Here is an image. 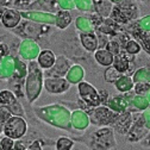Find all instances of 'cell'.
Listing matches in <instances>:
<instances>
[{
  "mask_svg": "<svg viewBox=\"0 0 150 150\" xmlns=\"http://www.w3.org/2000/svg\"><path fill=\"white\" fill-rule=\"evenodd\" d=\"M110 18L113 19L119 26L124 28L141 18V10L132 0H123L112 7Z\"/></svg>",
  "mask_w": 150,
  "mask_h": 150,
  "instance_id": "6da1fadb",
  "label": "cell"
},
{
  "mask_svg": "<svg viewBox=\"0 0 150 150\" xmlns=\"http://www.w3.org/2000/svg\"><path fill=\"white\" fill-rule=\"evenodd\" d=\"M11 32L18 37H22L24 40H32V41L38 43V42H42L44 38L50 36L51 28H50V25L37 24V23L24 19Z\"/></svg>",
  "mask_w": 150,
  "mask_h": 150,
  "instance_id": "7a4b0ae2",
  "label": "cell"
},
{
  "mask_svg": "<svg viewBox=\"0 0 150 150\" xmlns=\"http://www.w3.org/2000/svg\"><path fill=\"white\" fill-rule=\"evenodd\" d=\"M43 86V70L38 67L36 61H30L28 66V78H26V96L30 103L41 94Z\"/></svg>",
  "mask_w": 150,
  "mask_h": 150,
  "instance_id": "3957f363",
  "label": "cell"
},
{
  "mask_svg": "<svg viewBox=\"0 0 150 150\" xmlns=\"http://www.w3.org/2000/svg\"><path fill=\"white\" fill-rule=\"evenodd\" d=\"M78 93H79V99L83 101L85 104L89 105L91 107H99L101 106L100 104V98H99V91L91 85L89 82L81 81L78 83Z\"/></svg>",
  "mask_w": 150,
  "mask_h": 150,
  "instance_id": "277c9868",
  "label": "cell"
},
{
  "mask_svg": "<svg viewBox=\"0 0 150 150\" xmlns=\"http://www.w3.org/2000/svg\"><path fill=\"white\" fill-rule=\"evenodd\" d=\"M3 131L8 138H21L26 132V123L19 116H11L4 124Z\"/></svg>",
  "mask_w": 150,
  "mask_h": 150,
  "instance_id": "5b68a950",
  "label": "cell"
},
{
  "mask_svg": "<svg viewBox=\"0 0 150 150\" xmlns=\"http://www.w3.org/2000/svg\"><path fill=\"white\" fill-rule=\"evenodd\" d=\"M117 115V112L112 111L107 106H99L91 112L89 119L96 125H112Z\"/></svg>",
  "mask_w": 150,
  "mask_h": 150,
  "instance_id": "8992f818",
  "label": "cell"
},
{
  "mask_svg": "<svg viewBox=\"0 0 150 150\" xmlns=\"http://www.w3.org/2000/svg\"><path fill=\"white\" fill-rule=\"evenodd\" d=\"M71 62L70 60L67 57L66 55H59L56 56V61L54 63V66L47 70V78H63L67 75L68 70L71 67Z\"/></svg>",
  "mask_w": 150,
  "mask_h": 150,
  "instance_id": "52a82bcc",
  "label": "cell"
},
{
  "mask_svg": "<svg viewBox=\"0 0 150 150\" xmlns=\"http://www.w3.org/2000/svg\"><path fill=\"white\" fill-rule=\"evenodd\" d=\"M21 16L23 19L37 23V24H45V25H55V14L41 11H30L24 10L21 11Z\"/></svg>",
  "mask_w": 150,
  "mask_h": 150,
  "instance_id": "ba28073f",
  "label": "cell"
},
{
  "mask_svg": "<svg viewBox=\"0 0 150 150\" xmlns=\"http://www.w3.org/2000/svg\"><path fill=\"white\" fill-rule=\"evenodd\" d=\"M43 86L50 94H62L70 88V83L64 78H45Z\"/></svg>",
  "mask_w": 150,
  "mask_h": 150,
  "instance_id": "9c48e42d",
  "label": "cell"
},
{
  "mask_svg": "<svg viewBox=\"0 0 150 150\" xmlns=\"http://www.w3.org/2000/svg\"><path fill=\"white\" fill-rule=\"evenodd\" d=\"M23 21V18L21 16V11L19 10H16V8H6L3 13L1 17V24L4 28L8 29V30H13L16 29L18 25L21 24V22Z\"/></svg>",
  "mask_w": 150,
  "mask_h": 150,
  "instance_id": "30bf717a",
  "label": "cell"
},
{
  "mask_svg": "<svg viewBox=\"0 0 150 150\" xmlns=\"http://www.w3.org/2000/svg\"><path fill=\"white\" fill-rule=\"evenodd\" d=\"M134 124V117H132V113L129 111H125V112H122V113H118L115 122H113V125L115 126V130L119 134H126L130 131L131 126Z\"/></svg>",
  "mask_w": 150,
  "mask_h": 150,
  "instance_id": "8fae6325",
  "label": "cell"
},
{
  "mask_svg": "<svg viewBox=\"0 0 150 150\" xmlns=\"http://www.w3.org/2000/svg\"><path fill=\"white\" fill-rule=\"evenodd\" d=\"M40 51V44L32 40H23V42H21L19 44V54L24 59L33 61L35 59H37Z\"/></svg>",
  "mask_w": 150,
  "mask_h": 150,
  "instance_id": "7c38bea8",
  "label": "cell"
},
{
  "mask_svg": "<svg viewBox=\"0 0 150 150\" xmlns=\"http://www.w3.org/2000/svg\"><path fill=\"white\" fill-rule=\"evenodd\" d=\"M28 10L30 11H41V12H48V13H56L59 8L57 0H33L29 5Z\"/></svg>",
  "mask_w": 150,
  "mask_h": 150,
  "instance_id": "4fadbf2b",
  "label": "cell"
},
{
  "mask_svg": "<svg viewBox=\"0 0 150 150\" xmlns=\"http://www.w3.org/2000/svg\"><path fill=\"white\" fill-rule=\"evenodd\" d=\"M78 38L80 42L81 48L89 54H93L98 50V40L96 32H86V33H78Z\"/></svg>",
  "mask_w": 150,
  "mask_h": 150,
  "instance_id": "5bb4252c",
  "label": "cell"
},
{
  "mask_svg": "<svg viewBox=\"0 0 150 150\" xmlns=\"http://www.w3.org/2000/svg\"><path fill=\"white\" fill-rule=\"evenodd\" d=\"M55 61H56V54L48 48L42 49L36 59L37 64L42 70H49L54 66Z\"/></svg>",
  "mask_w": 150,
  "mask_h": 150,
  "instance_id": "9a60e30c",
  "label": "cell"
},
{
  "mask_svg": "<svg viewBox=\"0 0 150 150\" xmlns=\"http://www.w3.org/2000/svg\"><path fill=\"white\" fill-rule=\"evenodd\" d=\"M71 22H73V16L70 14L69 11L59 10L55 13V26L59 30L64 31V30L69 29Z\"/></svg>",
  "mask_w": 150,
  "mask_h": 150,
  "instance_id": "2e32d148",
  "label": "cell"
},
{
  "mask_svg": "<svg viewBox=\"0 0 150 150\" xmlns=\"http://www.w3.org/2000/svg\"><path fill=\"white\" fill-rule=\"evenodd\" d=\"M92 4H93V12L96 14L103 18L110 17L113 4H111L108 0H92Z\"/></svg>",
  "mask_w": 150,
  "mask_h": 150,
  "instance_id": "e0dca14e",
  "label": "cell"
},
{
  "mask_svg": "<svg viewBox=\"0 0 150 150\" xmlns=\"http://www.w3.org/2000/svg\"><path fill=\"white\" fill-rule=\"evenodd\" d=\"M93 57H94L96 62L101 66V67H111L113 63V57L115 56L111 52H108L106 49H98L96 52H93Z\"/></svg>",
  "mask_w": 150,
  "mask_h": 150,
  "instance_id": "ac0fdd59",
  "label": "cell"
},
{
  "mask_svg": "<svg viewBox=\"0 0 150 150\" xmlns=\"http://www.w3.org/2000/svg\"><path fill=\"white\" fill-rule=\"evenodd\" d=\"M85 75V69L80 66V64H74L70 67V69L67 73V81L71 85V83H79L81 82V79Z\"/></svg>",
  "mask_w": 150,
  "mask_h": 150,
  "instance_id": "d6986e66",
  "label": "cell"
},
{
  "mask_svg": "<svg viewBox=\"0 0 150 150\" xmlns=\"http://www.w3.org/2000/svg\"><path fill=\"white\" fill-rule=\"evenodd\" d=\"M75 29L79 31V33H86V32H94V26L88 17L80 16L75 19Z\"/></svg>",
  "mask_w": 150,
  "mask_h": 150,
  "instance_id": "ffe728a7",
  "label": "cell"
},
{
  "mask_svg": "<svg viewBox=\"0 0 150 150\" xmlns=\"http://www.w3.org/2000/svg\"><path fill=\"white\" fill-rule=\"evenodd\" d=\"M134 85H135V82H134L132 78L127 76V75H122V76L116 81V88L119 92H123V93L132 91Z\"/></svg>",
  "mask_w": 150,
  "mask_h": 150,
  "instance_id": "44dd1931",
  "label": "cell"
},
{
  "mask_svg": "<svg viewBox=\"0 0 150 150\" xmlns=\"http://www.w3.org/2000/svg\"><path fill=\"white\" fill-rule=\"evenodd\" d=\"M123 51H125L126 54L131 55V56H137L141 51H142V48L139 45V43L137 41H135L134 38H131L122 49Z\"/></svg>",
  "mask_w": 150,
  "mask_h": 150,
  "instance_id": "7402d4cb",
  "label": "cell"
},
{
  "mask_svg": "<svg viewBox=\"0 0 150 150\" xmlns=\"http://www.w3.org/2000/svg\"><path fill=\"white\" fill-rule=\"evenodd\" d=\"M122 76V74H119L113 67H107L104 71V79L108 83H116V81Z\"/></svg>",
  "mask_w": 150,
  "mask_h": 150,
  "instance_id": "603a6c76",
  "label": "cell"
},
{
  "mask_svg": "<svg viewBox=\"0 0 150 150\" xmlns=\"http://www.w3.org/2000/svg\"><path fill=\"white\" fill-rule=\"evenodd\" d=\"M75 8H78L82 12H88L89 14L94 13L93 12V4L92 0H74Z\"/></svg>",
  "mask_w": 150,
  "mask_h": 150,
  "instance_id": "cb8c5ba5",
  "label": "cell"
},
{
  "mask_svg": "<svg viewBox=\"0 0 150 150\" xmlns=\"http://www.w3.org/2000/svg\"><path fill=\"white\" fill-rule=\"evenodd\" d=\"M134 93L135 96L144 97L150 92V83L149 82H136L134 85Z\"/></svg>",
  "mask_w": 150,
  "mask_h": 150,
  "instance_id": "d4e9b609",
  "label": "cell"
},
{
  "mask_svg": "<svg viewBox=\"0 0 150 150\" xmlns=\"http://www.w3.org/2000/svg\"><path fill=\"white\" fill-rule=\"evenodd\" d=\"M135 23L139 30H142L144 32H150V14L141 17L139 19L135 21Z\"/></svg>",
  "mask_w": 150,
  "mask_h": 150,
  "instance_id": "484cf974",
  "label": "cell"
},
{
  "mask_svg": "<svg viewBox=\"0 0 150 150\" xmlns=\"http://www.w3.org/2000/svg\"><path fill=\"white\" fill-rule=\"evenodd\" d=\"M105 49H106L108 52H111L113 56H117V55H119V54L122 52V47H120V44H119L117 41L112 40V38H111V40L108 41V43L106 44Z\"/></svg>",
  "mask_w": 150,
  "mask_h": 150,
  "instance_id": "4316f807",
  "label": "cell"
},
{
  "mask_svg": "<svg viewBox=\"0 0 150 150\" xmlns=\"http://www.w3.org/2000/svg\"><path fill=\"white\" fill-rule=\"evenodd\" d=\"M71 146H73V141H70L67 137L59 138L57 143H56V148H57V150H70Z\"/></svg>",
  "mask_w": 150,
  "mask_h": 150,
  "instance_id": "83f0119b",
  "label": "cell"
},
{
  "mask_svg": "<svg viewBox=\"0 0 150 150\" xmlns=\"http://www.w3.org/2000/svg\"><path fill=\"white\" fill-rule=\"evenodd\" d=\"M57 4H59V8L63 10V11H71L75 8V4H74V0H57Z\"/></svg>",
  "mask_w": 150,
  "mask_h": 150,
  "instance_id": "f1b7e54d",
  "label": "cell"
},
{
  "mask_svg": "<svg viewBox=\"0 0 150 150\" xmlns=\"http://www.w3.org/2000/svg\"><path fill=\"white\" fill-rule=\"evenodd\" d=\"M96 35H97V40H98V49H105L106 44L111 40V37H108L104 33H100V32H96Z\"/></svg>",
  "mask_w": 150,
  "mask_h": 150,
  "instance_id": "f546056e",
  "label": "cell"
},
{
  "mask_svg": "<svg viewBox=\"0 0 150 150\" xmlns=\"http://www.w3.org/2000/svg\"><path fill=\"white\" fill-rule=\"evenodd\" d=\"M8 36V35H7ZM7 38V37H6ZM6 41V40H5ZM1 42L0 43V61H1L4 57H6V56L10 55V48H8V44L6 42Z\"/></svg>",
  "mask_w": 150,
  "mask_h": 150,
  "instance_id": "4dcf8cb0",
  "label": "cell"
},
{
  "mask_svg": "<svg viewBox=\"0 0 150 150\" xmlns=\"http://www.w3.org/2000/svg\"><path fill=\"white\" fill-rule=\"evenodd\" d=\"M11 117V112L6 107H0V123L3 125L6 123V120Z\"/></svg>",
  "mask_w": 150,
  "mask_h": 150,
  "instance_id": "1f68e13d",
  "label": "cell"
},
{
  "mask_svg": "<svg viewBox=\"0 0 150 150\" xmlns=\"http://www.w3.org/2000/svg\"><path fill=\"white\" fill-rule=\"evenodd\" d=\"M0 142H1V148L3 150H12L14 143H13V139L12 138H8V137H4L0 139Z\"/></svg>",
  "mask_w": 150,
  "mask_h": 150,
  "instance_id": "d6a6232c",
  "label": "cell"
},
{
  "mask_svg": "<svg viewBox=\"0 0 150 150\" xmlns=\"http://www.w3.org/2000/svg\"><path fill=\"white\" fill-rule=\"evenodd\" d=\"M99 98H100V104H101V106H106L107 103H108V99H110L107 91H104V89L99 91Z\"/></svg>",
  "mask_w": 150,
  "mask_h": 150,
  "instance_id": "836d02e7",
  "label": "cell"
},
{
  "mask_svg": "<svg viewBox=\"0 0 150 150\" xmlns=\"http://www.w3.org/2000/svg\"><path fill=\"white\" fill-rule=\"evenodd\" d=\"M12 150H25V148L18 142V143H16L14 145H13V148H12Z\"/></svg>",
  "mask_w": 150,
  "mask_h": 150,
  "instance_id": "e575fe53",
  "label": "cell"
},
{
  "mask_svg": "<svg viewBox=\"0 0 150 150\" xmlns=\"http://www.w3.org/2000/svg\"><path fill=\"white\" fill-rule=\"evenodd\" d=\"M29 150H41V148H40V145H38V142H33Z\"/></svg>",
  "mask_w": 150,
  "mask_h": 150,
  "instance_id": "d590c367",
  "label": "cell"
},
{
  "mask_svg": "<svg viewBox=\"0 0 150 150\" xmlns=\"http://www.w3.org/2000/svg\"><path fill=\"white\" fill-rule=\"evenodd\" d=\"M108 1L111 3V4H113V5H116V4H119V3H122L123 0H108Z\"/></svg>",
  "mask_w": 150,
  "mask_h": 150,
  "instance_id": "8d00e7d4",
  "label": "cell"
},
{
  "mask_svg": "<svg viewBox=\"0 0 150 150\" xmlns=\"http://www.w3.org/2000/svg\"><path fill=\"white\" fill-rule=\"evenodd\" d=\"M6 10V7H3V6H0V21H1V17H3V13L4 11Z\"/></svg>",
  "mask_w": 150,
  "mask_h": 150,
  "instance_id": "74e56055",
  "label": "cell"
},
{
  "mask_svg": "<svg viewBox=\"0 0 150 150\" xmlns=\"http://www.w3.org/2000/svg\"><path fill=\"white\" fill-rule=\"evenodd\" d=\"M6 37H7V35H1V36H0V43L4 42L6 40Z\"/></svg>",
  "mask_w": 150,
  "mask_h": 150,
  "instance_id": "f35d334b",
  "label": "cell"
},
{
  "mask_svg": "<svg viewBox=\"0 0 150 150\" xmlns=\"http://www.w3.org/2000/svg\"><path fill=\"white\" fill-rule=\"evenodd\" d=\"M139 1L143 4H148V3H150V0H139Z\"/></svg>",
  "mask_w": 150,
  "mask_h": 150,
  "instance_id": "ab89813d",
  "label": "cell"
},
{
  "mask_svg": "<svg viewBox=\"0 0 150 150\" xmlns=\"http://www.w3.org/2000/svg\"><path fill=\"white\" fill-rule=\"evenodd\" d=\"M1 131H3V124L0 123V134H1Z\"/></svg>",
  "mask_w": 150,
  "mask_h": 150,
  "instance_id": "60d3db41",
  "label": "cell"
},
{
  "mask_svg": "<svg viewBox=\"0 0 150 150\" xmlns=\"http://www.w3.org/2000/svg\"><path fill=\"white\" fill-rule=\"evenodd\" d=\"M0 150H3V148H1V142H0Z\"/></svg>",
  "mask_w": 150,
  "mask_h": 150,
  "instance_id": "b9f144b4",
  "label": "cell"
}]
</instances>
